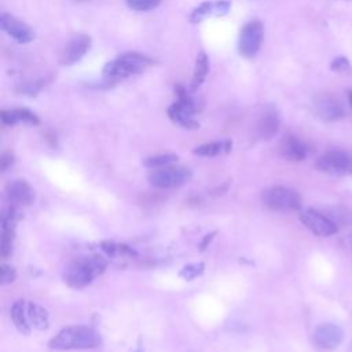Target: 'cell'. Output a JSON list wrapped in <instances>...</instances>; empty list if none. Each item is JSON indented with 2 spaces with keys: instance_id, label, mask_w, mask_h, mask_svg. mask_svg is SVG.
I'll use <instances>...</instances> for the list:
<instances>
[{
  "instance_id": "6da1fadb",
  "label": "cell",
  "mask_w": 352,
  "mask_h": 352,
  "mask_svg": "<svg viewBox=\"0 0 352 352\" xmlns=\"http://www.w3.org/2000/svg\"><path fill=\"white\" fill-rule=\"evenodd\" d=\"M106 267L107 261L102 256L78 257L66 265L63 271V280L73 289H81L103 274Z\"/></svg>"
},
{
  "instance_id": "7a4b0ae2",
  "label": "cell",
  "mask_w": 352,
  "mask_h": 352,
  "mask_svg": "<svg viewBox=\"0 0 352 352\" xmlns=\"http://www.w3.org/2000/svg\"><path fill=\"white\" fill-rule=\"evenodd\" d=\"M102 342L100 336L91 327L69 326L62 329L51 341L50 346L55 351L92 349Z\"/></svg>"
},
{
  "instance_id": "3957f363",
  "label": "cell",
  "mask_w": 352,
  "mask_h": 352,
  "mask_svg": "<svg viewBox=\"0 0 352 352\" xmlns=\"http://www.w3.org/2000/svg\"><path fill=\"white\" fill-rule=\"evenodd\" d=\"M153 59L140 52H125L118 58L110 60L103 67L106 77H128L131 74H139L153 65Z\"/></svg>"
},
{
  "instance_id": "277c9868",
  "label": "cell",
  "mask_w": 352,
  "mask_h": 352,
  "mask_svg": "<svg viewBox=\"0 0 352 352\" xmlns=\"http://www.w3.org/2000/svg\"><path fill=\"white\" fill-rule=\"evenodd\" d=\"M175 94L177 100L168 107L169 118L183 128H197L198 122L194 118L195 113L198 111L197 102L190 96L188 89L180 84L175 85Z\"/></svg>"
},
{
  "instance_id": "5b68a950",
  "label": "cell",
  "mask_w": 352,
  "mask_h": 352,
  "mask_svg": "<svg viewBox=\"0 0 352 352\" xmlns=\"http://www.w3.org/2000/svg\"><path fill=\"white\" fill-rule=\"evenodd\" d=\"M263 204L275 212H293L301 208L300 194L285 186H272L261 192Z\"/></svg>"
},
{
  "instance_id": "8992f818",
  "label": "cell",
  "mask_w": 352,
  "mask_h": 352,
  "mask_svg": "<svg viewBox=\"0 0 352 352\" xmlns=\"http://www.w3.org/2000/svg\"><path fill=\"white\" fill-rule=\"evenodd\" d=\"M191 179V170L186 166L166 165L154 169L148 175V180L158 188H175L186 184Z\"/></svg>"
},
{
  "instance_id": "52a82bcc",
  "label": "cell",
  "mask_w": 352,
  "mask_h": 352,
  "mask_svg": "<svg viewBox=\"0 0 352 352\" xmlns=\"http://www.w3.org/2000/svg\"><path fill=\"white\" fill-rule=\"evenodd\" d=\"M316 168L320 172L334 176L352 175V153L345 150H330L318 158Z\"/></svg>"
},
{
  "instance_id": "ba28073f",
  "label": "cell",
  "mask_w": 352,
  "mask_h": 352,
  "mask_svg": "<svg viewBox=\"0 0 352 352\" xmlns=\"http://www.w3.org/2000/svg\"><path fill=\"white\" fill-rule=\"evenodd\" d=\"M263 36H264V28L263 23L258 19L249 21L243 25L239 33V52L245 58H253L263 43Z\"/></svg>"
},
{
  "instance_id": "9c48e42d",
  "label": "cell",
  "mask_w": 352,
  "mask_h": 352,
  "mask_svg": "<svg viewBox=\"0 0 352 352\" xmlns=\"http://www.w3.org/2000/svg\"><path fill=\"white\" fill-rule=\"evenodd\" d=\"M301 223L315 235L319 236H330L337 232V226L333 220H330L327 216L322 214L320 212L315 209H304L298 214Z\"/></svg>"
},
{
  "instance_id": "30bf717a",
  "label": "cell",
  "mask_w": 352,
  "mask_h": 352,
  "mask_svg": "<svg viewBox=\"0 0 352 352\" xmlns=\"http://www.w3.org/2000/svg\"><path fill=\"white\" fill-rule=\"evenodd\" d=\"M312 109L314 113L323 121H337L345 116L341 102L330 94H320L316 96L314 99Z\"/></svg>"
},
{
  "instance_id": "8fae6325",
  "label": "cell",
  "mask_w": 352,
  "mask_h": 352,
  "mask_svg": "<svg viewBox=\"0 0 352 352\" xmlns=\"http://www.w3.org/2000/svg\"><path fill=\"white\" fill-rule=\"evenodd\" d=\"M0 28L19 44H28L34 40V32L26 23L7 12L0 15Z\"/></svg>"
},
{
  "instance_id": "7c38bea8",
  "label": "cell",
  "mask_w": 352,
  "mask_h": 352,
  "mask_svg": "<svg viewBox=\"0 0 352 352\" xmlns=\"http://www.w3.org/2000/svg\"><path fill=\"white\" fill-rule=\"evenodd\" d=\"M89 47H91V37L88 34L78 33L73 36L62 51L60 63L65 66L74 65L87 54Z\"/></svg>"
},
{
  "instance_id": "4fadbf2b",
  "label": "cell",
  "mask_w": 352,
  "mask_h": 352,
  "mask_svg": "<svg viewBox=\"0 0 352 352\" xmlns=\"http://www.w3.org/2000/svg\"><path fill=\"white\" fill-rule=\"evenodd\" d=\"M342 338V329L333 323L319 324L314 331V342L324 351L336 349L341 344Z\"/></svg>"
},
{
  "instance_id": "5bb4252c",
  "label": "cell",
  "mask_w": 352,
  "mask_h": 352,
  "mask_svg": "<svg viewBox=\"0 0 352 352\" xmlns=\"http://www.w3.org/2000/svg\"><path fill=\"white\" fill-rule=\"evenodd\" d=\"M6 195L10 204L14 206L29 205L34 199V191L26 180H12L6 187Z\"/></svg>"
},
{
  "instance_id": "9a60e30c",
  "label": "cell",
  "mask_w": 352,
  "mask_h": 352,
  "mask_svg": "<svg viewBox=\"0 0 352 352\" xmlns=\"http://www.w3.org/2000/svg\"><path fill=\"white\" fill-rule=\"evenodd\" d=\"M231 7V3L228 0H216V1H204L201 3L197 8L192 10L191 15H190V21L192 23H198L201 21H204L208 16L216 15H224L228 12Z\"/></svg>"
},
{
  "instance_id": "2e32d148",
  "label": "cell",
  "mask_w": 352,
  "mask_h": 352,
  "mask_svg": "<svg viewBox=\"0 0 352 352\" xmlns=\"http://www.w3.org/2000/svg\"><path fill=\"white\" fill-rule=\"evenodd\" d=\"M279 150H280V154L283 158H286L287 161H293V162H300V161L305 160V157L308 154V148H307L305 143L294 135H286L280 140Z\"/></svg>"
},
{
  "instance_id": "e0dca14e",
  "label": "cell",
  "mask_w": 352,
  "mask_h": 352,
  "mask_svg": "<svg viewBox=\"0 0 352 352\" xmlns=\"http://www.w3.org/2000/svg\"><path fill=\"white\" fill-rule=\"evenodd\" d=\"M1 121L6 125H15V124H29L37 125L40 122L38 117L28 110V109H12V110H3L1 111Z\"/></svg>"
},
{
  "instance_id": "ac0fdd59",
  "label": "cell",
  "mask_w": 352,
  "mask_h": 352,
  "mask_svg": "<svg viewBox=\"0 0 352 352\" xmlns=\"http://www.w3.org/2000/svg\"><path fill=\"white\" fill-rule=\"evenodd\" d=\"M279 116L274 109H268L264 111L258 121V135L261 139H271L276 135L279 129Z\"/></svg>"
},
{
  "instance_id": "d6986e66",
  "label": "cell",
  "mask_w": 352,
  "mask_h": 352,
  "mask_svg": "<svg viewBox=\"0 0 352 352\" xmlns=\"http://www.w3.org/2000/svg\"><path fill=\"white\" fill-rule=\"evenodd\" d=\"M11 319L15 324V327L18 329L19 333L28 336L30 334V323L28 319V312H26V304L23 300H16L12 307H11Z\"/></svg>"
},
{
  "instance_id": "ffe728a7",
  "label": "cell",
  "mask_w": 352,
  "mask_h": 352,
  "mask_svg": "<svg viewBox=\"0 0 352 352\" xmlns=\"http://www.w3.org/2000/svg\"><path fill=\"white\" fill-rule=\"evenodd\" d=\"M26 312H28V319L30 326H33L37 330L48 329V324H50L48 312L41 305L30 301L26 304Z\"/></svg>"
},
{
  "instance_id": "44dd1931",
  "label": "cell",
  "mask_w": 352,
  "mask_h": 352,
  "mask_svg": "<svg viewBox=\"0 0 352 352\" xmlns=\"http://www.w3.org/2000/svg\"><path fill=\"white\" fill-rule=\"evenodd\" d=\"M231 146L232 143L230 140H216V142L205 143L195 147L192 153L199 157H216V155L228 153L231 150Z\"/></svg>"
},
{
  "instance_id": "7402d4cb",
  "label": "cell",
  "mask_w": 352,
  "mask_h": 352,
  "mask_svg": "<svg viewBox=\"0 0 352 352\" xmlns=\"http://www.w3.org/2000/svg\"><path fill=\"white\" fill-rule=\"evenodd\" d=\"M209 72V60L205 52H199L195 58V67H194V74H192V81L190 84V91L197 89L206 78Z\"/></svg>"
},
{
  "instance_id": "603a6c76",
  "label": "cell",
  "mask_w": 352,
  "mask_h": 352,
  "mask_svg": "<svg viewBox=\"0 0 352 352\" xmlns=\"http://www.w3.org/2000/svg\"><path fill=\"white\" fill-rule=\"evenodd\" d=\"M177 161V155L176 154H158V155H151L143 160V165L147 168H162L166 165H170L173 162Z\"/></svg>"
},
{
  "instance_id": "cb8c5ba5",
  "label": "cell",
  "mask_w": 352,
  "mask_h": 352,
  "mask_svg": "<svg viewBox=\"0 0 352 352\" xmlns=\"http://www.w3.org/2000/svg\"><path fill=\"white\" fill-rule=\"evenodd\" d=\"M19 212L15 206H10L4 209L1 214V230H14L15 223L19 220Z\"/></svg>"
},
{
  "instance_id": "d4e9b609",
  "label": "cell",
  "mask_w": 352,
  "mask_h": 352,
  "mask_svg": "<svg viewBox=\"0 0 352 352\" xmlns=\"http://www.w3.org/2000/svg\"><path fill=\"white\" fill-rule=\"evenodd\" d=\"M14 230H3L0 241V254L6 258L12 253L14 246Z\"/></svg>"
},
{
  "instance_id": "484cf974",
  "label": "cell",
  "mask_w": 352,
  "mask_h": 352,
  "mask_svg": "<svg viewBox=\"0 0 352 352\" xmlns=\"http://www.w3.org/2000/svg\"><path fill=\"white\" fill-rule=\"evenodd\" d=\"M126 6L133 11H150L161 4V0H125Z\"/></svg>"
},
{
  "instance_id": "4316f807",
  "label": "cell",
  "mask_w": 352,
  "mask_h": 352,
  "mask_svg": "<svg viewBox=\"0 0 352 352\" xmlns=\"http://www.w3.org/2000/svg\"><path fill=\"white\" fill-rule=\"evenodd\" d=\"M204 263H198V264H190V265H186L182 271H180V276L184 278L186 280H191V279H195L197 276H199L202 272H204Z\"/></svg>"
},
{
  "instance_id": "83f0119b",
  "label": "cell",
  "mask_w": 352,
  "mask_h": 352,
  "mask_svg": "<svg viewBox=\"0 0 352 352\" xmlns=\"http://www.w3.org/2000/svg\"><path fill=\"white\" fill-rule=\"evenodd\" d=\"M331 70L341 74H352V65L345 56H337L331 62Z\"/></svg>"
},
{
  "instance_id": "f1b7e54d",
  "label": "cell",
  "mask_w": 352,
  "mask_h": 352,
  "mask_svg": "<svg viewBox=\"0 0 352 352\" xmlns=\"http://www.w3.org/2000/svg\"><path fill=\"white\" fill-rule=\"evenodd\" d=\"M16 278V272L11 265L7 264H1V270H0V283L1 285H8L12 283Z\"/></svg>"
},
{
  "instance_id": "f546056e",
  "label": "cell",
  "mask_w": 352,
  "mask_h": 352,
  "mask_svg": "<svg viewBox=\"0 0 352 352\" xmlns=\"http://www.w3.org/2000/svg\"><path fill=\"white\" fill-rule=\"evenodd\" d=\"M14 164V155L11 153H4L0 160V169L1 172H6L11 165Z\"/></svg>"
},
{
  "instance_id": "4dcf8cb0",
  "label": "cell",
  "mask_w": 352,
  "mask_h": 352,
  "mask_svg": "<svg viewBox=\"0 0 352 352\" xmlns=\"http://www.w3.org/2000/svg\"><path fill=\"white\" fill-rule=\"evenodd\" d=\"M213 235H214V232H213V234H210V235H206V238H205V239H204V242H202V243H201V249H202V250H204V249H205V246H206V243H208V242H210V239H212V238H213Z\"/></svg>"
},
{
  "instance_id": "1f68e13d",
  "label": "cell",
  "mask_w": 352,
  "mask_h": 352,
  "mask_svg": "<svg viewBox=\"0 0 352 352\" xmlns=\"http://www.w3.org/2000/svg\"><path fill=\"white\" fill-rule=\"evenodd\" d=\"M348 100H349V104L352 106V91L348 92Z\"/></svg>"
},
{
  "instance_id": "d6a6232c",
  "label": "cell",
  "mask_w": 352,
  "mask_h": 352,
  "mask_svg": "<svg viewBox=\"0 0 352 352\" xmlns=\"http://www.w3.org/2000/svg\"><path fill=\"white\" fill-rule=\"evenodd\" d=\"M132 352H143V349L139 346V348H136V349H135V351H132Z\"/></svg>"
},
{
  "instance_id": "836d02e7",
  "label": "cell",
  "mask_w": 352,
  "mask_h": 352,
  "mask_svg": "<svg viewBox=\"0 0 352 352\" xmlns=\"http://www.w3.org/2000/svg\"><path fill=\"white\" fill-rule=\"evenodd\" d=\"M349 246H351V250H352V235H349Z\"/></svg>"
}]
</instances>
